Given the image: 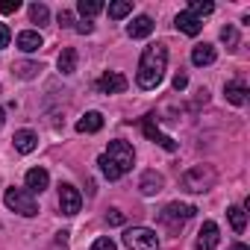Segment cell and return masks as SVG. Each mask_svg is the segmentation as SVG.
<instances>
[{
    "instance_id": "1",
    "label": "cell",
    "mask_w": 250,
    "mask_h": 250,
    "mask_svg": "<svg viewBox=\"0 0 250 250\" xmlns=\"http://www.w3.org/2000/svg\"><path fill=\"white\" fill-rule=\"evenodd\" d=\"M165 68H168V47L159 44V42H156V44H147V47L142 50L139 74H136L139 88H145V91L156 88V85L162 83V77H165Z\"/></svg>"
},
{
    "instance_id": "2",
    "label": "cell",
    "mask_w": 250,
    "mask_h": 250,
    "mask_svg": "<svg viewBox=\"0 0 250 250\" xmlns=\"http://www.w3.org/2000/svg\"><path fill=\"white\" fill-rule=\"evenodd\" d=\"M215 180H218V174H215V168L212 165H191L186 174H183V188L188 191V194H203V191H209L212 186H215Z\"/></svg>"
},
{
    "instance_id": "3",
    "label": "cell",
    "mask_w": 250,
    "mask_h": 250,
    "mask_svg": "<svg viewBox=\"0 0 250 250\" xmlns=\"http://www.w3.org/2000/svg\"><path fill=\"white\" fill-rule=\"evenodd\" d=\"M3 203L12 209V212H18V215H24V218H36L39 215V203H36V194H30L27 188H6V194H3Z\"/></svg>"
},
{
    "instance_id": "4",
    "label": "cell",
    "mask_w": 250,
    "mask_h": 250,
    "mask_svg": "<svg viewBox=\"0 0 250 250\" xmlns=\"http://www.w3.org/2000/svg\"><path fill=\"white\" fill-rule=\"evenodd\" d=\"M103 156L118 168L121 177L127 174V171H133V162H136V150H133V145H130V142H124V139L109 142V150H106Z\"/></svg>"
},
{
    "instance_id": "5",
    "label": "cell",
    "mask_w": 250,
    "mask_h": 250,
    "mask_svg": "<svg viewBox=\"0 0 250 250\" xmlns=\"http://www.w3.org/2000/svg\"><path fill=\"white\" fill-rule=\"evenodd\" d=\"M194 206L191 203H168L162 212H159V224L162 227H168L171 232H180L183 229V224L188 221V218H194Z\"/></svg>"
},
{
    "instance_id": "6",
    "label": "cell",
    "mask_w": 250,
    "mask_h": 250,
    "mask_svg": "<svg viewBox=\"0 0 250 250\" xmlns=\"http://www.w3.org/2000/svg\"><path fill=\"white\" fill-rule=\"evenodd\" d=\"M124 244L130 250H159V235L150 227H130L124 232Z\"/></svg>"
},
{
    "instance_id": "7",
    "label": "cell",
    "mask_w": 250,
    "mask_h": 250,
    "mask_svg": "<svg viewBox=\"0 0 250 250\" xmlns=\"http://www.w3.org/2000/svg\"><path fill=\"white\" fill-rule=\"evenodd\" d=\"M142 133H145V136H147L150 142H156L159 147H165L168 153H174V150L180 147V145H177V142H174L171 136H165V133L159 130V124H156V115H153V112L142 118Z\"/></svg>"
},
{
    "instance_id": "8",
    "label": "cell",
    "mask_w": 250,
    "mask_h": 250,
    "mask_svg": "<svg viewBox=\"0 0 250 250\" xmlns=\"http://www.w3.org/2000/svg\"><path fill=\"white\" fill-rule=\"evenodd\" d=\"M59 209H62V215H68V218L83 209V194H80L71 183H62V186H59Z\"/></svg>"
},
{
    "instance_id": "9",
    "label": "cell",
    "mask_w": 250,
    "mask_h": 250,
    "mask_svg": "<svg viewBox=\"0 0 250 250\" xmlns=\"http://www.w3.org/2000/svg\"><path fill=\"white\" fill-rule=\"evenodd\" d=\"M127 77L118 74V71H106L100 80H97V91L100 94H121V91H127Z\"/></svg>"
},
{
    "instance_id": "10",
    "label": "cell",
    "mask_w": 250,
    "mask_h": 250,
    "mask_svg": "<svg viewBox=\"0 0 250 250\" xmlns=\"http://www.w3.org/2000/svg\"><path fill=\"white\" fill-rule=\"evenodd\" d=\"M218 224L215 221H203V227H200V232H197V238H194V247L197 250H215L218 247Z\"/></svg>"
},
{
    "instance_id": "11",
    "label": "cell",
    "mask_w": 250,
    "mask_h": 250,
    "mask_svg": "<svg viewBox=\"0 0 250 250\" xmlns=\"http://www.w3.org/2000/svg\"><path fill=\"white\" fill-rule=\"evenodd\" d=\"M24 183H27V191H30V194H42V191L50 186V174H47L44 168H30L27 177H24Z\"/></svg>"
},
{
    "instance_id": "12",
    "label": "cell",
    "mask_w": 250,
    "mask_h": 250,
    "mask_svg": "<svg viewBox=\"0 0 250 250\" xmlns=\"http://www.w3.org/2000/svg\"><path fill=\"white\" fill-rule=\"evenodd\" d=\"M139 188H142V194H145V197L159 194V191L165 188V177H162L159 171H145V174H142V180H139Z\"/></svg>"
},
{
    "instance_id": "13",
    "label": "cell",
    "mask_w": 250,
    "mask_h": 250,
    "mask_svg": "<svg viewBox=\"0 0 250 250\" xmlns=\"http://www.w3.org/2000/svg\"><path fill=\"white\" fill-rule=\"evenodd\" d=\"M150 33H153V18L150 15H139V18H133V24H127L130 39H147Z\"/></svg>"
},
{
    "instance_id": "14",
    "label": "cell",
    "mask_w": 250,
    "mask_h": 250,
    "mask_svg": "<svg viewBox=\"0 0 250 250\" xmlns=\"http://www.w3.org/2000/svg\"><path fill=\"white\" fill-rule=\"evenodd\" d=\"M15 44H18V50H24V53H36L44 42H42V36H39L36 30H24V33H18Z\"/></svg>"
},
{
    "instance_id": "15",
    "label": "cell",
    "mask_w": 250,
    "mask_h": 250,
    "mask_svg": "<svg viewBox=\"0 0 250 250\" xmlns=\"http://www.w3.org/2000/svg\"><path fill=\"white\" fill-rule=\"evenodd\" d=\"M224 94H227V100H229L232 106H244V103H247V85H244L241 80L227 83V85H224Z\"/></svg>"
},
{
    "instance_id": "16",
    "label": "cell",
    "mask_w": 250,
    "mask_h": 250,
    "mask_svg": "<svg viewBox=\"0 0 250 250\" xmlns=\"http://www.w3.org/2000/svg\"><path fill=\"white\" fill-rule=\"evenodd\" d=\"M12 142H15V150H18V153H33V150L39 147V136H36L33 130H18Z\"/></svg>"
},
{
    "instance_id": "17",
    "label": "cell",
    "mask_w": 250,
    "mask_h": 250,
    "mask_svg": "<svg viewBox=\"0 0 250 250\" xmlns=\"http://www.w3.org/2000/svg\"><path fill=\"white\" fill-rule=\"evenodd\" d=\"M103 130V115L100 112H85L77 121V133H100Z\"/></svg>"
},
{
    "instance_id": "18",
    "label": "cell",
    "mask_w": 250,
    "mask_h": 250,
    "mask_svg": "<svg viewBox=\"0 0 250 250\" xmlns=\"http://www.w3.org/2000/svg\"><path fill=\"white\" fill-rule=\"evenodd\" d=\"M174 24H177V30L186 33V36H197V33L203 30V21H197V18L188 15V12H180V15L174 18Z\"/></svg>"
},
{
    "instance_id": "19",
    "label": "cell",
    "mask_w": 250,
    "mask_h": 250,
    "mask_svg": "<svg viewBox=\"0 0 250 250\" xmlns=\"http://www.w3.org/2000/svg\"><path fill=\"white\" fill-rule=\"evenodd\" d=\"M215 59H218V53H215V47H212V44H194V50H191V62H194L197 68L212 65Z\"/></svg>"
},
{
    "instance_id": "20",
    "label": "cell",
    "mask_w": 250,
    "mask_h": 250,
    "mask_svg": "<svg viewBox=\"0 0 250 250\" xmlns=\"http://www.w3.org/2000/svg\"><path fill=\"white\" fill-rule=\"evenodd\" d=\"M77 62H80V56H77V50L74 47H65L62 53H59V59H56V68L65 74V77H71L74 71H77Z\"/></svg>"
},
{
    "instance_id": "21",
    "label": "cell",
    "mask_w": 250,
    "mask_h": 250,
    "mask_svg": "<svg viewBox=\"0 0 250 250\" xmlns=\"http://www.w3.org/2000/svg\"><path fill=\"white\" fill-rule=\"evenodd\" d=\"M106 6L100 3V0H80V3H77V12L88 21V18H94V15H100Z\"/></svg>"
},
{
    "instance_id": "22",
    "label": "cell",
    "mask_w": 250,
    "mask_h": 250,
    "mask_svg": "<svg viewBox=\"0 0 250 250\" xmlns=\"http://www.w3.org/2000/svg\"><path fill=\"white\" fill-rule=\"evenodd\" d=\"M186 12H188V15H194V18L200 21L203 15H212V12H215V3H212V0H191Z\"/></svg>"
},
{
    "instance_id": "23",
    "label": "cell",
    "mask_w": 250,
    "mask_h": 250,
    "mask_svg": "<svg viewBox=\"0 0 250 250\" xmlns=\"http://www.w3.org/2000/svg\"><path fill=\"white\" fill-rule=\"evenodd\" d=\"M227 218H229V224H232L235 232H244V227H247V215H244L241 206H229V209H227Z\"/></svg>"
},
{
    "instance_id": "24",
    "label": "cell",
    "mask_w": 250,
    "mask_h": 250,
    "mask_svg": "<svg viewBox=\"0 0 250 250\" xmlns=\"http://www.w3.org/2000/svg\"><path fill=\"white\" fill-rule=\"evenodd\" d=\"M130 12H133V3H130V0H115V3H109V18H115V21L127 18Z\"/></svg>"
},
{
    "instance_id": "25",
    "label": "cell",
    "mask_w": 250,
    "mask_h": 250,
    "mask_svg": "<svg viewBox=\"0 0 250 250\" xmlns=\"http://www.w3.org/2000/svg\"><path fill=\"white\" fill-rule=\"evenodd\" d=\"M30 21L39 24V27H44V24L50 21V9H47L44 3H33V6H30Z\"/></svg>"
},
{
    "instance_id": "26",
    "label": "cell",
    "mask_w": 250,
    "mask_h": 250,
    "mask_svg": "<svg viewBox=\"0 0 250 250\" xmlns=\"http://www.w3.org/2000/svg\"><path fill=\"white\" fill-rule=\"evenodd\" d=\"M15 74H18L21 80H33V77L42 74V65H39V62H18V65H15Z\"/></svg>"
},
{
    "instance_id": "27",
    "label": "cell",
    "mask_w": 250,
    "mask_h": 250,
    "mask_svg": "<svg viewBox=\"0 0 250 250\" xmlns=\"http://www.w3.org/2000/svg\"><path fill=\"white\" fill-rule=\"evenodd\" d=\"M221 42L227 44V50H238V30H235L232 24H227V27L221 30Z\"/></svg>"
},
{
    "instance_id": "28",
    "label": "cell",
    "mask_w": 250,
    "mask_h": 250,
    "mask_svg": "<svg viewBox=\"0 0 250 250\" xmlns=\"http://www.w3.org/2000/svg\"><path fill=\"white\" fill-rule=\"evenodd\" d=\"M97 165H100V171H103V177H106V180H112V183H115V180H121L118 168H115V165H112L106 156H100V159H97Z\"/></svg>"
},
{
    "instance_id": "29",
    "label": "cell",
    "mask_w": 250,
    "mask_h": 250,
    "mask_svg": "<svg viewBox=\"0 0 250 250\" xmlns=\"http://www.w3.org/2000/svg\"><path fill=\"white\" fill-rule=\"evenodd\" d=\"M106 224H109V227H121V224H124V212L109 209V212H106Z\"/></svg>"
},
{
    "instance_id": "30",
    "label": "cell",
    "mask_w": 250,
    "mask_h": 250,
    "mask_svg": "<svg viewBox=\"0 0 250 250\" xmlns=\"http://www.w3.org/2000/svg\"><path fill=\"white\" fill-rule=\"evenodd\" d=\"M91 250H118V247H115V241H112L109 235H103V238H97V241L91 244Z\"/></svg>"
},
{
    "instance_id": "31",
    "label": "cell",
    "mask_w": 250,
    "mask_h": 250,
    "mask_svg": "<svg viewBox=\"0 0 250 250\" xmlns=\"http://www.w3.org/2000/svg\"><path fill=\"white\" fill-rule=\"evenodd\" d=\"M18 9H21V0H3V3H0V12H3V15H12Z\"/></svg>"
},
{
    "instance_id": "32",
    "label": "cell",
    "mask_w": 250,
    "mask_h": 250,
    "mask_svg": "<svg viewBox=\"0 0 250 250\" xmlns=\"http://www.w3.org/2000/svg\"><path fill=\"white\" fill-rule=\"evenodd\" d=\"M9 42H12V30H9L6 24H0V50H6Z\"/></svg>"
},
{
    "instance_id": "33",
    "label": "cell",
    "mask_w": 250,
    "mask_h": 250,
    "mask_svg": "<svg viewBox=\"0 0 250 250\" xmlns=\"http://www.w3.org/2000/svg\"><path fill=\"white\" fill-rule=\"evenodd\" d=\"M56 18H59V24H62V27H74V15H71L68 9H59V15H56Z\"/></svg>"
},
{
    "instance_id": "34",
    "label": "cell",
    "mask_w": 250,
    "mask_h": 250,
    "mask_svg": "<svg viewBox=\"0 0 250 250\" xmlns=\"http://www.w3.org/2000/svg\"><path fill=\"white\" fill-rule=\"evenodd\" d=\"M74 30H77L80 36H88V33L94 30V24H91V21H83V24H74Z\"/></svg>"
},
{
    "instance_id": "35",
    "label": "cell",
    "mask_w": 250,
    "mask_h": 250,
    "mask_svg": "<svg viewBox=\"0 0 250 250\" xmlns=\"http://www.w3.org/2000/svg\"><path fill=\"white\" fill-rule=\"evenodd\" d=\"M186 85H188V77H186V74H183V71H180V74H177V77H174V88H177V91H183V88H186Z\"/></svg>"
},
{
    "instance_id": "36",
    "label": "cell",
    "mask_w": 250,
    "mask_h": 250,
    "mask_svg": "<svg viewBox=\"0 0 250 250\" xmlns=\"http://www.w3.org/2000/svg\"><path fill=\"white\" fill-rule=\"evenodd\" d=\"M229 250H250V247H247V244H241V241H235V244H232Z\"/></svg>"
},
{
    "instance_id": "37",
    "label": "cell",
    "mask_w": 250,
    "mask_h": 250,
    "mask_svg": "<svg viewBox=\"0 0 250 250\" xmlns=\"http://www.w3.org/2000/svg\"><path fill=\"white\" fill-rule=\"evenodd\" d=\"M3 121H6V109H0V127H3Z\"/></svg>"
}]
</instances>
